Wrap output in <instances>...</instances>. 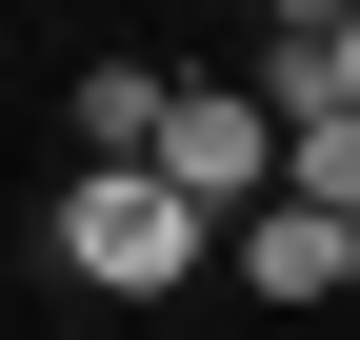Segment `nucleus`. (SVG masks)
Instances as JSON below:
<instances>
[{
    "instance_id": "1",
    "label": "nucleus",
    "mask_w": 360,
    "mask_h": 340,
    "mask_svg": "<svg viewBox=\"0 0 360 340\" xmlns=\"http://www.w3.org/2000/svg\"><path fill=\"white\" fill-rule=\"evenodd\" d=\"M60 261L101 280V301H180V280L220 261V221L160 181V160H80V200H60Z\"/></svg>"
},
{
    "instance_id": "2",
    "label": "nucleus",
    "mask_w": 360,
    "mask_h": 340,
    "mask_svg": "<svg viewBox=\"0 0 360 340\" xmlns=\"http://www.w3.org/2000/svg\"><path fill=\"white\" fill-rule=\"evenodd\" d=\"M160 181L200 200V221H260V200H281V100H260V80H180L160 100Z\"/></svg>"
},
{
    "instance_id": "3",
    "label": "nucleus",
    "mask_w": 360,
    "mask_h": 340,
    "mask_svg": "<svg viewBox=\"0 0 360 340\" xmlns=\"http://www.w3.org/2000/svg\"><path fill=\"white\" fill-rule=\"evenodd\" d=\"M240 280H260V301H340V280H360V221H321V200H260V221H240Z\"/></svg>"
},
{
    "instance_id": "4",
    "label": "nucleus",
    "mask_w": 360,
    "mask_h": 340,
    "mask_svg": "<svg viewBox=\"0 0 360 340\" xmlns=\"http://www.w3.org/2000/svg\"><path fill=\"white\" fill-rule=\"evenodd\" d=\"M160 60H80V160H160Z\"/></svg>"
},
{
    "instance_id": "5",
    "label": "nucleus",
    "mask_w": 360,
    "mask_h": 340,
    "mask_svg": "<svg viewBox=\"0 0 360 340\" xmlns=\"http://www.w3.org/2000/svg\"><path fill=\"white\" fill-rule=\"evenodd\" d=\"M260 100H281V120H360V20H321V40H260Z\"/></svg>"
},
{
    "instance_id": "6",
    "label": "nucleus",
    "mask_w": 360,
    "mask_h": 340,
    "mask_svg": "<svg viewBox=\"0 0 360 340\" xmlns=\"http://www.w3.org/2000/svg\"><path fill=\"white\" fill-rule=\"evenodd\" d=\"M281 200H321V221H360V120H281Z\"/></svg>"
},
{
    "instance_id": "7",
    "label": "nucleus",
    "mask_w": 360,
    "mask_h": 340,
    "mask_svg": "<svg viewBox=\"0 0 360 340\" xmlns=\"http://www.w3.org/2000/svg\"><path fill=\"white\" fill-rule=\"evenodd\" d=\"M321 20H360V0H281V40H321Z\"/></svg>"
},
{
    "instance_id": "8",
    "label": "nucleus",
    "mask_w": 360,
    "mask_h": 340,
    "mask_svg": "<svg viewBox=\"0 0 360 340\" xmlns=\"http://www.w3.org/2000/svg\"><path fill=\"white\" fill-rule=\"evenodd\" d=\"M340 301H360V280H340Z\"/></svg>"
}]
</instances>
